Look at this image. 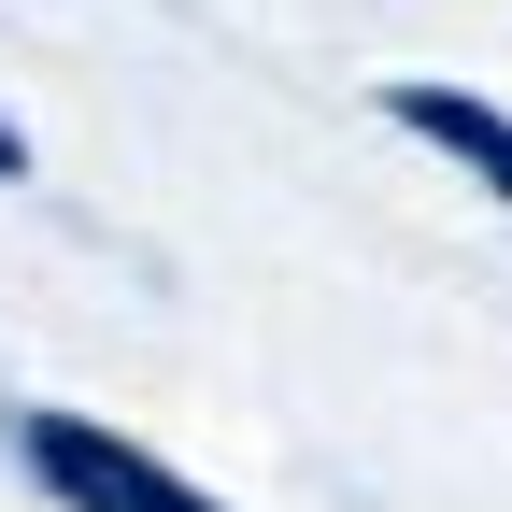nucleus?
<instances>
[{
  "label": "nucleus",
  "instance_id": "obj_1",
  "mask_svg": "<svg viewBox=\"0 0 512 512\" xmlns=\"http://www.w3.org/2000/svg\"><path fill=\"white\" fill-rule=\"evenodd\" d=\"M29 470L72 498V512H214L185 470H157V456H128L114 427H72V413H29Z\"/></svg>",
  "mask_w": 512,
  "mask_h": 512
},
{
  "label": "nucleus",
  "instance_id": "obj_2",
  "mask_svg": "<svg viewBox=\"0 0 512 512\" xmlns=\"http://www.w3.org/2000/svg\"><path fill=\"white\" fill-rule=\"evenodd\" d=\"M399 128H427L441 157H470L498 200H512V114H484V100H456V86H399Z\"/></svg>",
  "mask_w": 512,
  "mask_h": 512
},
{
  "label": "nucleus",
  "instance_id": "obj_3",
  "mask_svg": "<svg viewBox=\"0 0 512 512\" xmlns=\"http://www.w3.org/2000/svg\"><path fill=\"white\" fill-rule=\"evenodd\" d=\"M0 185H15V128H0Z\"/></svg>",
  "mask_w": 512,
  "mask_h": 512
}]
</instances>
